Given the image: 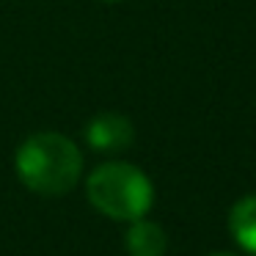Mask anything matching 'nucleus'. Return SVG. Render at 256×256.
Returning a JSON list of instances; mask_svg holds the SVG:
<instances>
[{"mask_svg": "<svg viewBox=\"0 0 256 256\" xmlns=\"http://www.w3.org/2000/svg\"><path fill=\"white\" fill-rule=\"evenodd\" d=\"M17 176L39 196H66L83 174V154L61 132H36L14 157Z\"/></svg>", "mask_w": 256, "mask_h": 256, "instance_id": "1", "label": "nucleus"}, {"mask_svg": "<svg viewBox=\"0 0 256 256\" xmlns=\"http://www.w3.org/2000/svg\"><path fill=\"white\" fill-rule=\"evenodd\" d=\"M88 201L113 220H138L154 201V188L140 168L130 162H105L86 182Z\"/></svg>", "mask_w": 256, "mask_h": 256, "instance_id": "2", "label": "nucleus"}, {"mask_svg": "<svg viewBox=\"0 0 256 256\" xmlns=\"http://www.w3.org/2000/svg\"><path fill=\"white\" fill-rule=\"evenodd\" d=\"M135 130L122 113H100L86 127V140L96 152H122L132 144Z\"/></svg>", "mask_w": 256, "mask_h": 256, "instance_id": "3", "label": "nucleus"}, {"mask_svg": "<svg viewBox=\"0 0 256 256\" xmlns=\"http://www.w3.org/2000/svg\"><path fill=\"white\" fill-rule=\"evenodd\" d=\"M127 250L130 256H162L166 254V232L157 223L138 218L127 232Z\"/></svg>", "mask_w": 256, "mask_h": 256, "instance_id": "4", "label": "nucleus"}, {"mask_svg": "<svg viewBox=\"0 0 256 256\" xmlns=\"http://www.w3.org/2000/svg\"><path fill=\"white\" fill-rule=\"evenodd\" d=\"M228 228H232L234 240H237L250 256H256V196L240 198L237 204L232 206Z\"/></svg>", "mask_w": 256, "mask_h": 256, "instance_id": "5", "label": "nucleus"}, {"mask_svg": "<svg viewBox=\"0 0 256 256\" xmlns=\"http://www.w3.org/2000/svg\"><path fill=\"white\" fill-rule=\"evenodd\" d=\"M212 256H232V254H212Z\"/></svg>", "mask_w": 256, "mask_h": 256, "instance_id": "6", "label": "nucleus"}, {"mask_svg": "<svg viewBox=\"0 0 256 256\" xmlns=\"http://www.w3.org/2000/svg\"><path fill=\"white\" fill-rule=\"evenodd\" d=\"M105 3H116V0H105Z\"/></svg>", "mask_w": 256, "mask_h": 256, "instance_id": "7", "label": "nucleus"}]
</instances>
